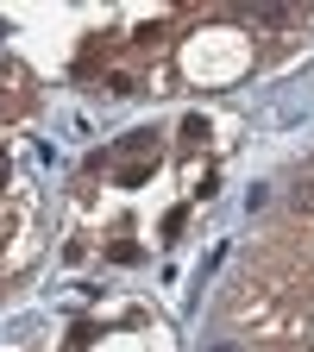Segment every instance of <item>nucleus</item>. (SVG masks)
<instances>
[{
	"mask_svg": "<svg viewBox=\"0 0 314 352\" xmlns=\"http://www.w3.org/2000/svg\"><path fill=\"white\" fill-rule=\"evenodd\" d=\"M208 352H239V346H208Z\"/></svg>",
	"mask_w": 314,
	"mask_h": 352,
	"instance_id": "obj_2",
	"label": "nucleus"
},
{
	"mask_svg": "<svg viewBox=\"0 0 314 352\" xmlns=\"http://www.w3.org/2000/svg\"><path fill=\"white\" fill-rule=\"evenodd\" d=\"M289 208L295 214H314V176H302V183L289 189Z\"/></svg>",
	"mask_w": 314,
	"mask_h": 352,
	"instance_id": "obj_1",
	"label": "nucleus"
}]
</instances>
